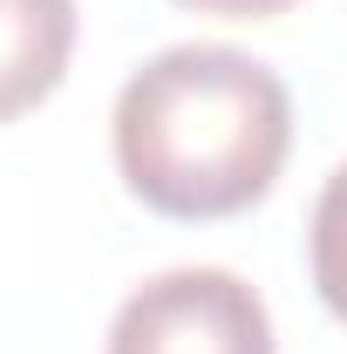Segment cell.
<instances>
[{
	"mask_svg": "<svg viewBox=\"0 0 347 354\" xmlns=\"http://www.w3.org/2000/svg\"><path fill=\"white\" fill-rule=\"evenodd\" d=\"M109 136L130 198L205 225L272 191L293 150V95L245 48L177 41L123 82Z\"/></svg>",
	"mask_w": 347,
	"mask_h": 354,
	"instance_id": "6da1fadb",
	"label": "cell"
},
{
	"mask_svg": "<svg viewBox=\"0 0 347 354\" xmlns=\"http://www.w3.org/2000/svg\"><path fill=\"white\" fill-rule=\"evenodd\" d=\"M102 354H279L265 300L225 266H171L109 320Z\"/></svg>",
	"mask_w": 347,
	"mask_h": 354,
	"instance_id": "7a4b0ae2",
	"label": "cell"
},
{
	"mask_svg": "<svg viewBox=\"0 0 347 354\" xmlns=\"http://www.w3.org/2000/svg\"><path fill=\"white\" fill-rule=\"evenodd\" d=\"M75 55V0H0V123L48 102Z\"/></svg>",
	"mask_w": 347,
	"mask_h": 354,
	"instance_id": "3957f363",
	"label": "cell"
},
{
	"mask_svg": "<svg viewBox=\"0 0 347 354\" xmlns=\"http://www.w3.org/2000/svg\"><path fill=\"white\" fill-rule=\"evenodd\" d=\"M306 252H313V286L327 313L347 327V164L313 198V225H306Z\"/></svg>",
	"mask_w": 347,
	"mask_h": 354,
	"instance_id": "277c9868",
	"label": "cell"
},
{
	"mask_svg": "<svg viewBox=\"0 0 347 354\" xmlns=\"http://www.w3.org/2000/svg\"><path fill=\"white\" fill-rule=\"evenodd\" d=\"M177 7H198V14H225V21H272V14H286L293 0H177Z\"/></svg>",
	"mask_w": 347,
	"mask_h": 354,
	"instance_id": "5b68a950",
	"label": "cell"
}]
</instances>
